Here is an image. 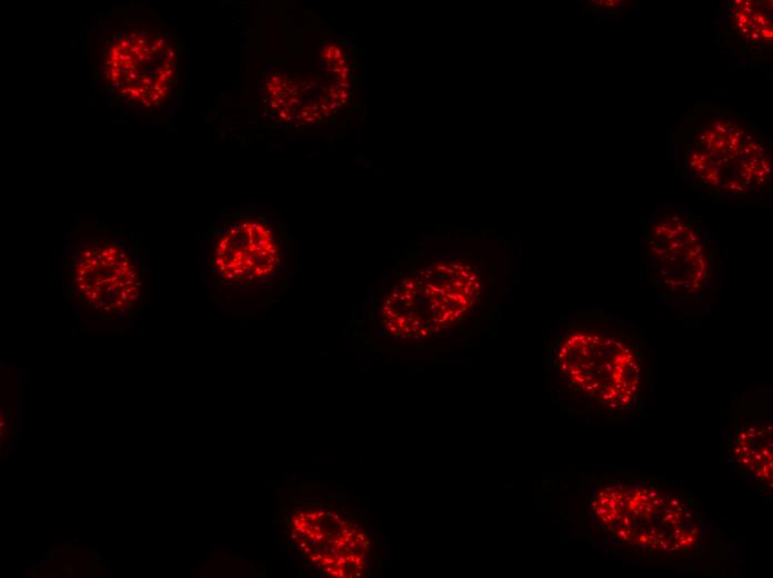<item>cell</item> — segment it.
Masks as SVG:
<instances>
[{
	"mask_svg": "<svg viewBox=\"0 0 773 578\" xmlns=\"http://www.w3.org/2000/svg\"><path fill=\"white\" fill-rule=\"evenodd\" d=\"M309 520L305 514H301V518L309 525L308 528L300 526L295 528L300 530L299 544L307 542V552L310 557L317 558L315 566L327 567V570L333 568V576H345L353 572L351 568L361 565L363 554L362 547L364 538L359 536L357 531L344 524L340 525V520L324 521L325 528L320 520Z\"/></svg>",
	"mask_w": 773,
	"mask_h": 578,
	"instance_id": "8992f818",
	"label": "cell"
},
{
	"mask_svg": "<svg viewBox=\"0 0 773 578\" xmlns=\"http://www.w3.org/2000/svg\"><path fill=\"white\" fill-rule=\"evenodd\" d=\"M558 368L584 395L605 409L631 408L641 391V351L635 339L618 328L581 330L566 337Z\"/></svg>",
	"mask_w": 773,
	"mask_h": 578,
	"instance_id": "3957f363",
	"label": "cell"
},
{
	"mask_svg": "<svg viewBox=\"0 0 773 578\" xmlns=\"http://www.w3.org/2000/svg\"><path fill=\"white\" fill-rule=\"evenodd\" d=\"M592 509L609 535L628 548L676 554L694 548L702 538L696 506L672 485L614 480L595 494Z\"/></svg>",
	"mask_w": 773,
	"mask_h": 578,
	"instance_id": "6da1fadb",
	"label": "cell"
},
{
	"mask_svg": "<svg viewBox=\"0 0 773 578\" xmlns=\"http://www.w3.org/2000/svg\"><path fill=\"white\" fill-rule=\"evenodd\" d=\"M64 292L87 320H129L143 308L147 295L138 250L109 229L77 231L67 253Z\"/></svg>",
	"mask_w": 773,
	"mask_h": 578,
	"instance_id": "7a4b0ae2",
	"label": "cell"
},
{
	"mask_svg": "<svg viewBox=\"0 0 773 578\" xmlns=\"http://www.w3.org/2000/svg\"><path fill=\"white\" fill-rule=\"evenodd\" d=\"M279 242L264 222L237 220L218 236L212 266L222 283L250 285L263 281L279 263Z\"/></svg>",
	"mask_w": 773,
	"mask_h": 578,
	"instance_id": "5b68a950",
	"label": "cell"
},
{
	"mask_svg": "<svg viewBox=\"0 0 773 578\" xmlns=\"http://www.w3.org/2000/svg\"><path fill=\"white\" fill-rule=\"evenodd\" d=\"M102 78L120 101L154 109L170 97L177 76V52L163 32L145 24L112 31L102 46Z\"/></svg>",
	"mask_w": 773,
	"mask_h": 578,
	"instance_id": "277c9868",
	"label": "cell"
},
{
	"mask_svg": "<svg viewBox=\"0 0 773 578\" xmlns=\"http://www.w3.org/2000/svg\"><path fill=\"white\" fill-rule=\"evenodd\" d=\"M733 468L752 485L772 487V427L749 422L739 427L730 447Z\"/></svg>",
	"mask_w": 773,
	"mask_h": 578,
	"instance_id": "52a82bcc",
	"label": "cell"
}]
</instances>
